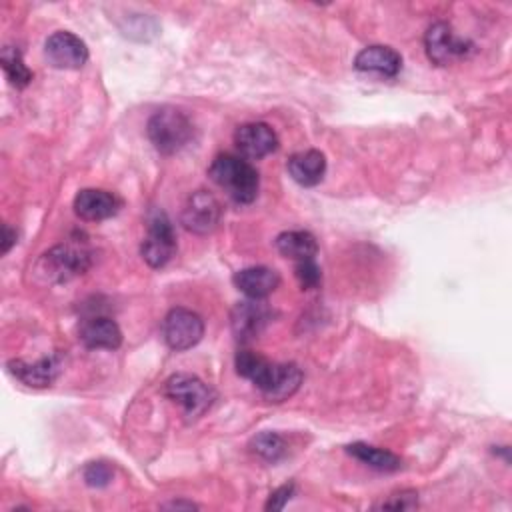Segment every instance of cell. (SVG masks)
<instances>
[{"mask_svg": "<svg viewBox=\"0 0 512 512\" xmlns=\"http://www.w3.org/2000/svg\"><path fill=\"white\" fill-rule=\"evenodd\" d=\"M220 214V202L210 192L196 190L188 196L180 214V222L194 234H208L218 226Z\"/></svg>", "mask_w": 512, "mask_h": 512, "instance_id": "obj_10", "label": "cell"}, {"mask_svg": "<svg viewBox=\"0 0 512 512\" xmlns=\"http://www.w3.org/2000/svg\"><path fill=\"white\" fill-rule=\"evenodd\" d=\"M164 394L172 402L182 406L184 416L188 420L200 418L216 400V392L212 390V386L202 382L198 376L186 374V372L172 374L164 382Z\"/></svg>", "mask_w": 512, "mask_h": 512, "instance_id": "obj_5", "label": "cell"}, {"mask_svg": "<svg viewBox=\"0 0 512 512\" xmlns=\"http://www.w3.org/2000/svg\"><path fill=\"white\" fill-rule=\"evenodd\" d=\"M276 248L284 258H290L294 262H304V260H314L318 252V242L306 230H288L278 234Z\"/></svg>", "mask_w": 512, "mask_h": 512, "instance_id": "obj_19", "label": "cell"}, {"mask_svg": "<svg viewBox=\"0 0 512 512\" xmlns=\"http://www.w3.org/2000/svg\"><path fill=\"white\" fill-rule=\"evenodd\" d=\"M92 266V250L80 242H66L46 250L34 264L32 272L42 284H62Z\"/></svg>", "mask_w": 512, "mask_h": 512, "instance_id": "obj_2", "label": "cell"}, {"mask_svg": "<svg viewBox=\"0 0 512 512\" xmlns=\"http://www.w3.org/2000/svg\"><path fill=\"white\" fill-rule=\"evenodd\" d=\"M176 252V234L166 212L156 210L148 218V232L142 240L140 254L150 268L166 266Z\"/></svg>", "mask_w": 512, "mask_h": 512, "instance_id": "obj_6", "label": "cell"}, {"mask_svg": "<svg viewBox=\"0 0 512 512\" xmlns=\"http://www.w3.org/2000/svg\"><path fill=\"white\" fill-rule=\"evenodd\" d=\"M168 506L170 508H196V504H192V502H172Z\"/></svg>", "mask_w": 512, "mask_h": 512, "instance_id": "obj_28", "label": "cell"}, {"mask_svg": "<svg viewBox=\"0 0 512 512\" xmlns=\"http://www.w3.org/2000/svg\"><path fill=\"white\" fill-rule=\"evenodd\" d=\"M2 232H4V238H2V254H6V252H10V248L16 244V230H12L8 224H4Z\"/></svg>", "mask_w": 512, "mask_h": 512, "instance_id": "obj_27", "label": "cell"}, {"mask_svg": "<svg viewBox=\"0 0 512 512\" xmlns=\"http://www.w3.org/2000/svg\"><path fill=\"white\" fill-rule=\"evenodd\" d=\"M294 276L300 284L302 290H312L320 284L322 280V272L320 266L314 260H304V262H296L294 266Z\"/></svg>", "mask_w": 512, "mask_h": 512, "instance_id": "obj_24", "label": "cell"}, {"mask_svg": "<svg viewBox=\"0 0 512 512\" xmlns=\"http://www.w3.org/2000/svg\"><path fill=\"white\" fill-rule=\"evenodd\" d=\"M162 336L170 350H188L202 340L204 320L188 308H172L162 322Z\"/></svg>", "mask_w": 512, "mask_h": 512, "instance_id": "obj_8", "label": "cell"}, {"mask_svg": "<svg viewBox=\"0 0 512 512\" xmlns=\"http://www.w3.org/2000/svg\"><path fill=\"white\" fill-rule=\"evenodd\" d=\"M424 46L430 62L438 66H448L462 58H468V54L474 50V44L466 38L456 36L454 28L448 22H434L432 26H428L424 34Z\"/></svg>", "mask_w": 512, "mask_h": 512, "instance_id": "obj_7", "label": "cell"}, {"mask_svg": "<svg viewBox=\"0 0 512 512\" xmlns=\"http://www.w3.org/2000/svg\"><path fill=\"white\" fill-rule=\"evenodd\" d=\"M6 366H8V372L22 384L30 388H46L62 372V354L54 352L36 362H26L18 358V360H10Z\"/></svg>", "mask_w": 512, "mask_h": 512, "instance_id": "obj_12", "label": "cell"}, {"mask_svg": "<svg viewBox=\"0 0 512 512\" xmlns=\"http://www.w3.org/2000/svg\"><path fill=\"white\" fill-rule=\"evenodd\" d=\"M346 452L360 460L362 464L374 468V470H380V472H394L402 466V460L400 456H396L394 452L390 450H384V448H378V446H370L366 442H352L346 446Z\"/></svg>", "mask_w": 512, "mask_h": 512, "instance_id": "obj_20", "label": "cell"}, {"mask_svg": "<svg viewBox=\"0 0 512 512\" xmlns=\"http://www.w3.org/2000/svg\"><path fill=\"white\" fill-rule=\"evenodd\" d=\"M146 132L160 154H176L192 140L194 126L184 112L176 108H160L150 116Z\"/></svg>", "mask_w": 512, "mask_h": 512, "instance_id": "obj_4", "label": "cell"}, {"mask_svg": "<svg viewBox=\"0 0 512 512\" xmlns=\"http://www.w3.org/2000/svg\"><path fill=\"white\" fill-rule=\"evenodd\" d=\"M236 372L248 378L272 402L290 398L302 384V370L296 364L270 362L252 350H240L236 354Z\"/></svg>", "mask_w": 512, "mask_h": 512, "instance_id": "obj_1", "label": "cell"}, {"mask_svg": "<svg viewBox=\"0 0 512 512\" xmlns=\"http://www.w3.org/2000/svg\"><path fill=\"white\" fill-rule=\"evenodd\" d=\"M122 200L102 188H84L74 198V212L86 222H102L118 214Z\"/></svg>", "mask_w": 512, "mask_h": 512, "instance_id": "obj_14", "label": "cell"}, {"mask_svg": "<svg viewBox=\"0 0 512 512\" xmlns=\"http://www.w3.org/2000/svg\"><path fill=\"white\" fill-rule=\"evenodd\" d=\"M250 448L266 462H278L286 456V442L276 432H262L252 438Z\"/></svg>", "mask_w": 512, "mask_h": 512, "instance_id": "obj_22", "label": "cell"}, {"mask_svg": "<svg viewBox=\"0 0 512 512\" xmlns=\"http://www.w3.org/2000/svg\"><path fill=\"white\" fill-rule=\"evenodd\" d=\"M82 476H84V482H86L88 486H92V488H104V486L110 484V480H112V476H114V470H112V466H110L108 462L98 460V462H88V464L84 466Z\"/></svg>", "mask_w": 512, "mask_h": 512, "instance_id": "obj_23", "label": "cell"}, {"mask_svg": "<svg viewBox=\"0 0 512 512\" xmlns=\"http://www.w3.org/2000/svg\"><path fill=\"white\" fill-rule=\"evenodd\" d=\"M288 172L300 186H316L326 174V156L314 148L296 152L288 160Z\"/></svg>", "mask_w": 512, "mask_h": 512, "instance_id": "obj_18", "label": "cell"}, {"mask_svg": "<svg viewBox=\"0 0 512 512\" xmlns=\"http://www.w3.org/2000/svg\"><path fill=\"white\" fill-rule=\"evenodd\" d=\"M208 176L236 204H250L258 196V188H260L258 172L248 160L240 156L218 154L208 168Z\"/></svg>", "mask_w": 512, "mask_h": 512, "instance_id": "obj_3", "label": "cell"}, {"mask_svg": "<svg viewBox=\"0 0 512 512\" xmlns=\"http://www.w3.org/2000/svg\"><path fill=\"white\" fill-rule=\"evenodd\" d=\"M354 68L358 72H370V74L394 78L402 70V56L390 46L374 44V46L362 48L356 54Z\"/></svg>", "mask_w": 512, "mask_h": 512, "instance_id": "obj_15", "label": "cell"}, {"mask_svg": "<svg viewBox=\"0 0 512 512\" xmlns=\"http://www.w3.org/2000/svg\"><path fill=\"white\" fill-rule=\"evenodd\" d=\"M270 320H272V312L266 306V302H260L254 298L238 302L230 312L232 332L242 342L256 338Z\"/></svg>", "mask_w": 512, "mask_h": 512, "instance_id": "obj_13", "label": "cell"}, {"mask_svg": "<svg viewBox=\"0 0 512 512\" xmlns=\"http://www.w3.org/2000/svg\"><path fill=\"white\" fill-rule=\"evenodd\" d=\"M44 56L54 68L76 70L88 60V46L82 38L68 30H58L44 42Z\"/></svg>", "mask_w": 512, "mask_h": 512, "instance_id": "obj_9", "label": "cell"}, {"mask_svg": "<svg viewBox=\"0 0 512 512\" xmlns=\"http://www.w3.org/2000/svg\"><path fill=\"white\" fill-rule=\"evenodd\" d=\"M418 506V494L416 492H400L392 494L390 500L382 502V508H394V510H410Z\"/></svg>", "mask_w": 512, "mask_h": 512, "instance_id": "obj_25", "label": "cell"}, {"mask_svg": "<svg viewBox=\"0 0 512 512\" xmlns=\"http://www.w3.org/2000/svg\"><path fill=\"white\" fill-rule=\"evenodd\" d=\"M78 338L92 350H116L122 344V332L112 318L94 316L80 324Z\"/></svg>", "mask_w": 512, "mask_h": 512, "instance_id": "obj_16", "label": "cell"}, {"mask_svg": "<svg viewBox=\"0 0 512 512\" xmlns=\"http://www.w3.org/2000/svg\"><path fill=\"white\" fill-rule=\"evenodd\" d=\"M234 144L238 152L250 160H260L278 148V136L266 122H248L236 128Z\"/></svg>", "mask_w": 512, "mask_h": 512, "instance_id": "obj_11", "label": "cell"}, {"mask_svg": "<svg viewBox=\"0 0 512 512\" xmlns=\"http://www.w3.org/2000/svg\"><path fill=\"white\" fill-rule=\"evenodd\" d=\"M232 282L248 298L262 300L278 288L280 274L268 266H250V268L238 270L232 276Z\"/></svg>", "mask_w": 512, "mask_h": 512, "instance_id": "obj_17", "label": "cell"}, {"mask_svg": "<svg viewBox=\"0 0 512 512\" xmlns=\"http://www.w3.org/2000/svg\"><path fill=\"white\" fill-rule=\"evenodd\" d=\"M292 494H294V484L290 482V484H284V486H280V488H276L272 494H270V498H268V502H266V510H282L286 504H288V500L292 498Z\"/></svg>", "mask_w": 512, "mask_h": 512, "instance_id": "obj_26", "label": "cell"}, {"mask_svg": "<svg viewBox=\"0 0 512 512\" xmlns=\"http://www.w3.org/2000/svg\"><path fill=\"white\" fill-rule=\"evenodd\" d=\"M0 64H2V70L8 78V82L16 88H26L30 82H32V70L24 64L22 60V54L18 48L14 46H6L2 48V54H0Z\"/></svg>", "mask_w": 512, "mask_h": 512, "instance_id": "obj_21", "label": "cell"}]
</instances>
